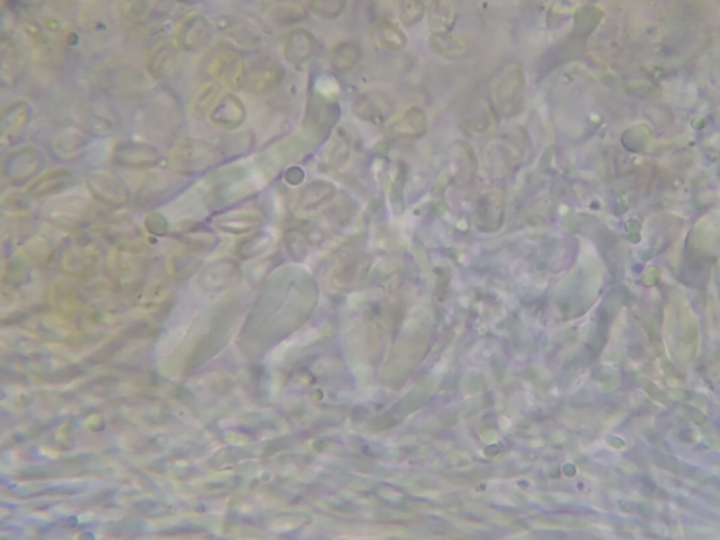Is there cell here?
<instances>
[{
    "mask_svg": "<svg viewBox=\"0 0 720 540\" xmlns=\"http://www.w3.org/2000/svg\"><path fill=\"white\" fill-rule=\"evenodd\" d=\"M214 150L202 142L186 139L181 141L172 151V159L178 164H190L199 162L200 164L211 162L214 159Z\"/></svg>",
    "mask_w": 720,
    "mask_h": 540,
    "instance_id": "19",
    "label": "cell"
},
{
    "mask_svg": "<svg viewBox=\"0 0 720 540\" xmlns=\"http://www.w3.org/2000/svg\"><path fill=\"white\" fill-rule=\"evenodd\" d=\"M284 76L283 68L275 63H263L245 70L242 85L246 90L253 93H261L274 89L282 81Z\"/></svg>",
    "mask_w": 720,
    "mask_h": 540,
    "instance_id": "11",
    "label": "cell"
},
{
    "mask_svg": "<svg viewBox=\"0 0 720 540\" xmlns=\"http://www.w3.org/2000/svg\"><path fill=\"white\" fill-rule=\"evenodd\" d=\"M84 145V139L79 135L62 136L55 141V148L62 155L70 157L79 151Z\"/></svg>",
    "mask_w": 720,
    "mask_h": 540,
    "instance_id": "28",
    "label": "cell"
},
{
    "mask_svg": "<svg viewBox=\"0 0 720 540\" xmlns=\"http://www.w3.org/2000/svg\"><path fill=\"white\" fill-rule=\"evenodd\" d=\"M477 220L485 230H496L503 219V204L496 194L484 196L479 202Z\"/></svg>",
    "mask_w": 720,
    "mask_h": 540,
    "instance_id": "21",
    "label": "cell"
},
{
    "mask_svg": "<svg viewBox=\"0 0 720 540\" xmlns=\"http://www.w3.org/2000/svg\"><path fill=\"white\" fill-rule=\"evenodd\" d=\"M210 38V25L204 16L198 13L186 15L174 31L176 44L186 51H197L202 49Z\"/></svg>",
    "mask_w": 720,
    "mask_h": 540,
    "instance_id": "5",
    "label": "cell"
},
{
    "mask_svg": "<svg viewBox=\"0 0 720 540\" xmlns=\"http://www.w3.org/2000/svg\"><path fill=\"white\" fill-rule=\"evenodd\" d=\"M387 129L390 133L395 136L418 139L423 136L427 131L428 117L422 108L411 106L390 119Z\"/></svg>",
    "mask_w": 720,
    "mask_h": 540,
    "instance_id": "9",
    "label": "cell"
},
{
    "mask_svg": "<svg viewBox=\"0 0 720 540\" xmlns=\"http://www.w3.org/2000/svg\"><path fill=\"white\" fill-rule=\"evenodd\" d=\"M85 183L91 195L103 203L120 205L128 200L129 193L125 186L107 172L96 170L88 173Z\"/></svg>",
    "mask_w": 720,
    "mask_h": 540,
    "instance_id": "6",
    "label": "cell"
},
{
    "mask_svg": "<svg viewBox=\"0 0 720 540\" xmlns=\"http://www.w3.org/2000/svg\"><path fill=\"white\" fill-rule=\"evenodd\" d=\"M428 43L432 52L447 58L460 56L468 49L464 38L449 32H435L430 36Z\"/></svg>",
    "mask_w": 720,
    "mask_h": 540,
    "instance_id": "20",
    "label": "cell"
},
{
    "mask_svg": "<svg viewBox=\"0 0 720 540\" xmlns=\"http://www.w3.org/2000/svg\"><path fill=\"white\" fill-rule=\"evenodd\" d=\"M371 39L377 48L392 51L403 49L407 41L404 32L389 20L378 21L373 26Z\"/></svg>",
    "mask_w": 720,
    "mask_h": 540,
    "instance_id": "17",
    "label": "cell"
},
{
    "mask_svg": "<svg viewBox=\"0 0 720 540\" xmlns=\"http://www.w3.org/2000/svg\"><path fill=\"white\" fill-rule=\"evenodd\" d=\"M315 46L313 34L302 28L291 31L286 37L283 48V56L291 63H300L307 60Z\"/></svg>",
    "mask_w": 720,
    "mask_h": 540,
    "instance_id": "14",
    "label": "cell"
},
{
    "mask_svg": "<svg viewBox=\"0 0 720 540\" xmlns=\"http://www.w3.org/2000/svg\"><path fill=\"white\" fill-rule=\"evenodd\" d=\"M210 121L217 127L233 129L241 124L245 118L242 101L232 94L219 96L208 112Z\"/></svg>",
    "mask_w": 720,
    "mask_h": 540,
    "instance_id": "10",
    "label": "cell"
},
{
    "mask_svg": "<svg viewBox=\"0 0 720 540\" xmlns=\"http://www.w3.org/2000/svg\"><path fill=\"white\" fill-rule=\"evenodd\" d=\"M114 158L122 166L141 168L157 163L159 156L157 150L150 146L138 143H125L116 148Z\"/></svg>",
    "mask_w": 720,
    "mask_h": 540,
    "instance_id": "12",
    "label": "cell"
},
{
    "mask_svg": "<svg viewBox=\"0 0 720 540\" xmlns=\"http://www.w3.org/2000/svg\"><path fill=\"white\" fill-rule=\"evenodd\" d=\"M220 86L216 82H210L202 86L195 94L191 102V111L200 117L209 112L219 98Z\"/></svg>",
    "mask_w": 720,
    "mask_h": 540,
    "instance_id": "24",
    "label": "cell"
},
{
    "mask_svg": "<svg viewBox=\"0 0 720 540\" xmlns=\"http://www.w3.org/2000/svg\"><path fill=\"white\" fill-rule=\"evenodd\" d=\"M177 51L169 41H162L155 45L147 56V67L157 77L169 74L175 67L177 61Z\"/></svg>",
    "mask_w": 720,
    "mask_h": 540,
    "instance_id": "18",
    "label": "cell"
},
{
    "mask_svg": "<svg viewBox=\"0 0 720 540\" xmlns=\"http://www.w3.org/2000/svg\"><path fill=\"white\" fill-rule=\"evenodd\" d=\"M72 184L73 176L68 170L53 169L32 181L27 187V193L33 197L41 198L58 193L70 187Z\"/></svg>",
    "mask_w": 720,
    "mask_h": 540,
    "instance_id": "13",
    "label": "cell"
},
{
    "mask_svg": "<svg viewBox=\"0 0 720 540\" xmlns=\"http://www.w3.org/2000/svg\"><path fill=\"white\" fill-rule=\"evenodd\" d=\"M458 119L462 127L469 132L483 134L494 124V117L487 103L477 96L469 97L461 105Z\"/></svg>",
    "mask_w": 720,
    "mask_h": 540,
    "instance_id": "7",
    "label": "cell"
},
{
    "mask_svg": "<svg viewBox=\"0 0 720 540\" xmlns=\"http://www.w3.org/2000/svg\"><path fill=\"white\" fill-rule=\"evenodd\" d=\"M27 202L24 198V196L17 195H10L5 199V209L13 212H22L29 207Z\"/></svg>",
    "mask_w": 720,
    "mask_h": 540,
    "instance_id": "30",
    "label": "cell"
},
{
    "mask_svg": "<svg viewBox=\"0 0 720 540\" xmlns=\"http://www.w3.org/2000/svg\"><path fill=\"white\" fill-rule=\"evenodd\" d=\"M41 166L39 153L31 148H22L5 158L1 173L10 181H25L32 176Z\"/></svg>",
    "mask_w": 720,
    "mask_h": 540,
    "instance_id": "8",
    "label": "cell"
},
{
    "mask_svg": "<svg viewBox=\"0 0 720 540\" xmlns=\"http://www.w3.org/2000/svg\"><path fill=\"white\" fill-rule=\"evenodd\" d=\"M391 101L379 94H365L354 101L353 111L360 119L378 122L385 118L392 110Z\"/></svg>",
    "mask_w": 720,
    "mask_h": 540,
    "instance_id": "15",
    "label": "cell"
},
{
    "mask_svg": "<svg viewBox=\"0 0 720 540\" xmlns=\"http://www.w3.org/2000/svg\"><path fill=\"white\" fill-rule=\"evenodd\" d=\"M525 87V76L521 67L511 63L506 65L494 78L491 86V99L496 111L509 118L520 110Z\"/></svg>",
    "mask_w": 720,
    "mask_h": 540,
    "instance_id": "1",
    "label": "cell"
},
{
    "mask_svg": "<svg viewBox=\"0 0 720 540\" xmlns=\"http://www.w3.org/2000/svg\"><path fill=\"white\" fill-rule=\"evenodd\" d=\"M271 13L272 17L277 22L288 24L302 19L305 15V10L297 4H286L274 7Z\"/></svg>",
    "mask_w": 720,
    "mask_h": 540,
    "instance_id": "27",
    "label": "cell"
},
{
    "mask_svg": "<svg viewBox=\"0 0 720 540\" xmlns=\"http://www.w3.org/2000/svg\"><path fill=\"white\" fill-rule=\"evenodd\" d=\"M346 2L341 0L311 1L309 9L316 16L332 20L338 18L345 8Z\"/></svg>",
    "mask_w": 720,
    "mask_h": 540,
    "instance_id": "25",
    "label": "cell"
},
{
    "mask_svg": "<svg viewBox=\"0 0 720 540\" xmlns=\"http://www.w3.org/2000/svg\"><path fill=\"white\" fill-rule=\"evenodd\" d=\"M148 232L155 236H162L167 231V223L158 213H150L145 219Z\"/></svg>",
    "mask_w": 720,
    "mask_h": 540,
    "instance_id": "29",
    "label": "cell"
},
{
    "mask_svg": "<svg viewBox=\"0 0 720 540\" xmlns=\"http://www.w3.org/2000/svg\"><path fill=\"white\" fill-rule=\"evenodd\" d=\"M120 248L131 250L143 242L139 229L128 219H117L99 231Z\"/></svg>",
    "mask_w": 720,
    "mask_h": 540,
    "instance_id": "16",
    "label": "cell"
},
{
    "mask_svg": "<svg viewBox=\"0 0 720 540\" xmlns=\"http://www.w3.org/2000/svg\"><path fill=\"white\" fill-rule=\"evenodd\" d=\"M361 55L362 51L358 44L351 41L342 42L333 51L332 65L340 71L349 70L360 60Z\"/></svg>",
    "mask_w": 720,
    "mask_h": 540,
    "instance_id": "23",
    "label": "cell"
},
{
    "mask_svg": "<svg viewBox=\"0 0 720 540\" xmlns=\"http://www.w3.org/2000/svg\"><path fill=\"white\" fill-rule=\"evenodd\" d=\"M456 16V10L452 2L449 1H431L428 7V19L435 32H449L453 27Z\"/></svg>",
    "mask_w": 720,
    "mask_h": 540,
    "instance_id": "22",
    "label": "cell"
},
{
    "mask_svg": "<svg viewBox=\"0 0 720 540\" xmlns=\"http://www.w3.org/2000/svg\"><path fill=\"white\" fill-rule=\"evenodd\" d=\"M340 114L337 103L319 93H314L307 103L304 125L313 134L321 136L335 124Z\"/></svg>",
    "mask_w": 720,
    "mask_h": 540,
    "instance_id": "4",
    "label": "cell"
},
{
    "mask_svg": "<svg viewBox=\"0 0 720 540\" xmlns=\"http://www.w3.org/2000/svg\"><path fill=\"white\" fill-rule=\"evenodd\" d=\"M201 73L223 85L236 88L242 85L245 68L239 52L227 44L217 45L207 52L200 63Z\"/></svg>",
    "mask_w": 720,
    "mask_h": 540,
    "instance_id": "2",
    "label": "cell"
},
{
    "mask_svg": "<svg viewBox=\"0 0 720 540\" xmlns=\"http://www.w3.org/2000/svg\"><path fill=\"white\" fill-rule=\"evenodd\" d=\"M401 22L406 27H411L418 22L423 17L425 6L419 1L406 0L399 2Z\"/></svg>",
    "mask_w": 720,
    "mask_h": 540,
    "instance_id": "26",
    "label": "cell"
},
{
    "mask_svg": "<svg viewBox=\"0 0 720 540\" xmlns=\"http://www.w3.org/2000/svg\"><path fill=\"white\" fill-rule=\"evenodd\" d=\"M91 205L78 197H64L50 202L44 210V215L51 222L66 228L80 225L91 213Z\"/></svg>",
    "mask_w": 720,
    "mask_h": 540,
    "instance_id": "3",
    "label": "cell"
}]
</instances>
